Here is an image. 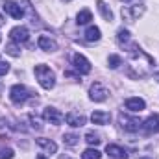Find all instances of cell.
I'll return each instance as SVG.
<instances>
[{
	"mask_svg": "<svg viewBox=\"0 0 159 159\" xmlns=\"http://www.w3.org/2000/svg\"><path fill=\"white\" fill-rule=\"evenodd\" d=\"M124 2H133V0H124Z\"/></svg>",
	"mask_w": 159,
	"mask_h": 159,
	"instance_id": "cell-34",
	"label": "cell"
},
{
	"mask_svg": "<svg viewBox=\"0 0 159 159\" xmlns=\"http://www.w3.org/2000/svg\"><path fill=\"white\" fill-rule=\"evenodd\" d=\"M141 159H150V157H141Z\"/></svg>",
	"mask_w": 159,
	"mask_h": 159,
	"instance_id": "cell-35",
	"label": "cell"
},
{
	"mask_svg": "<svg viewBox=\"0 0 159 159\" xmlns=\"http://www.w3.org/2000/svg\"><path fill=\"white\" fill-rule=\"evenodd\" d=\"M28 98H30V91H28L24 85L17 83V85H13V87L9 89V100H11L13 104L20 106V104H24Z\"/></svg>",
	"mask_w": 159,
	"mask_h": 159,
	"instance_id": "cell-2",
	"label": "cell"
},
{
	"mask_svg": "<svg viewBox=\"0 0 159 159\" xmlns=\"http://www.w3.org/2000/svg\"><path fill=\"white\" fill-rule=\"evenodd\" d=\"M91 120L94 122V124H109V120H111V115L107 113V111H94L93 115H91Z\"/></svg>",
	"mask_w": 159,
	"mask_h": 159,
	"instance_id": "cell-15",
	"label": "cell"
},
{
	"mask_svg": "<svg viewBox=\"0 0 159 159\" xmlns=\"http://www.w3.org/2000/svg\"><path fill=\"white\" fill-rule=\"evenodd\" d=\"M0 159H13V150L11 148H0Z\"/></svg>",
	"mask_w": 159,
	"mask_h": 159,
	"instance_id": "cell-26",
	"label": "cell"
},
{
	"mask_svg": "<svg viewBox=\"0 0 159 159\" xmlns=\"http://www.w3.org/2000/svg\"><path fill=\"white\" fill-rule=\"evenodd\" d=\"M126 107H128L129 111H133V113H141V111L146 107V104H144L143 98H128V100H126Z\"/></svg>",
	"mask_w": 159,
	"mask_h": 159,
	"instance_id": "cell-13",
	"label": "cell"
},
{
	"mask_svg": "<svg viewBox=\"0 0 159 159\" xmlns=\"http://www.w3.org/2000/svg\"><path fill=\"white\" fill-rule=\"evenodd\" d=\"M102 154L96 150V148H87L83 154H81V159H100Z\"/></svg>",
	"mask_w": 159,
	"mask_h": 159,
	"instance_id": "cell-20",
	"label": "cell"
},
{
	"mask_svg": "<svg viewBox=\"0 0 159 159\" xmlns=\"http://www.w3.org/2000/svg\"><path fill=\"white\" fill-rule=\"evenodd\" d=\"M78 135L76 133H65L63 135V143L65 144H69V146H74V144H78Z\"/></svg>",
	"mask_w": 159,
	"mask_h": 159,
	"instance_id": "cell-21",
	"label": "cell"
},
{
	"mask_svg": "<svg viewBox=\"0 0 159 159\" xmlns=\"http://www.w3.org/2000/svg\"><path fill=\"white\" fill-rule=\"evenodd\" d=\"M0 93H2V83H0Z\"/></svg>",
	"mask_w": 159,
	"mask_h": 159,
	"instance_id": "cell-33",
	"label": "cell"
},
{
	"mask_svg": "<svg viewBox=\"0 0 159 159\" xmlns=\"http://www.w3.org/2000/svg\"><path fill=\"white\" fill-rule=\"evenodd\" d=\"M28 119H30V122H32V126H34L35 129H43V126H41V120L37 119V117H34V115H30Z\"/></svg>",
	"mask_w": 159,
	"mask_h": 159,
	"instance_id": "cell-27",
	"label": "cell"
},
{
	"mask_svg": "<svg viewBox=\"0 0 159 159\" xmlns=\"http://www.w3.org/2000/svg\"><path fill=\"white\" fill-rule=\"evenodd\" d=\"M143 128H144V131H146V133L157 131V129H159V117H157V115H152V117H148V119L143 122Z\"/></svg>",
	"mask_w": 159,
	"mask_h": 159,
	"instance_id": "cell-14",
	"label": "cell"
},
{
	"mask_svg": "<svg viewBox=\"0 0 159 159\" xmlns=\"http://www.w3.org/2000/svg\"><path fill=\"white\" fill-rule=\"evenodd\" d=\"M65 120H67V124L72 126V128H81V126H85V117H83L81 113H76V111H70V113L65 117Z\"/></svg>",
	"mask_w": 159,
	"mask_h": 159,
	"instance_id": "cell-10",
	"label": "cell"
},
{
	"mask_svg": "<svg viewBox=\"0 0 159 159\" xmlns=\"http://www.w3.org/2000/svg\"><path fill=\"white\" fill-rule=\"evenodd\" d=\"M98 39H100V28H96V26H89L87 32H85V41L94 43V41H98Z\"/></svg>",
	"mask_w": 159,
	"mask_h": 159,
	"instance_id": "cell-18",
	"label": "cell"
},
{
	"mask_svg": "<svg viewBox=\"0 0 159 159\" xmlns=\"http://www.w3.org/2000/svg\"><path fill=\"white\" fill-rule=\"evenodd\" d=\"M96 4H98V11L102 13V17H104L107 22H111V20H113V11L106 6V2H104V0H98Z\"/></svg>",
	"mask_w": 159,
	"mask_h": 159,
	"instance_id": "cell-17",
	"label": "cell"
},
{
	"mask_svg": "<svg viewBox=\"0 0 159 159\" xmlns=\"http://www.w3.org/2000/svg\"><path fill=\"white\" fill-rule=\"evenodd\" d=\"M9 37L13 43H26L28 37H30V32H28V28H24V26H15L11 32H9Z\"/></svg>",
	"mask_w": 159,
	"mask_h": 159,
	"instance_id": "cell-9",
	"label": "cell"
},
{
	"mask_svg": "<svg viewBox=\"0 0 159 159\" xmlns=\"http://www.w3.org/2000/svg\"><path fill=\"white\" fill-rule=\"evenodd\" d=\"M107 89L100 83V81H94L91 87H89V96H91V100H94V102H104L106 98H107Z\"/></svg>",
	"mask_w": 159,
	"mask_h": 159,
	"instance_id": "cell-4",
	"label": "cell"
},
{
	"mask_svg": "<svg viewBox=\"0 0 159 159\" xmlns=\"http://www.w3.org/2000/svg\"><path fill=\"white\" fill-rule=\"evenodd\" d=\"M107 63H109L111 69H119L120 65H122V59H120V56H115V54H113V56L107 57Z\"/></svg>",
	"mask_w": 159,
	"mask_h": 159,
	"instance_id": "cell-25",
	"label": "cell"
},
{
	"mask_svg": "<svg viewBox=\"0 0 159 159\" xmlns=\"http://www.w3.org/2000/svg\"><path fill=\"white\" fill-rule=\"evenodd\" d=\"M143 13H144V6H143V4H139V6H124V7H122V17H124L128 22L137 20Z\"/></svg>",
	"mask_w": 159,
	"mask_h": 159,
	"instance_id": "cell-3",
	"label": "cell"
},
{
	"mask_svg": "<svg viewBox=\"0 0 159 159\" xmlns=\"http://www.w3.org/2000/svg\"><path fill=\"white\" fill-rule=\"evenodd\" d=\"M117 39H119L120 44L129 43V32H128V30H124V28H120L119 32H117Z\"/></svg>",
	"mask_w": 159,
	"mask_h": 159,
	"instance_id": "cell-24",
	"label": "cell"
},
{
	"mask_svg": "<svg viewBox=\"0 0 159 159\" xmlns=\"http://www.w3.org/2000/svg\"><path fill=\"white\" fill-rule=\"evenodd\" d=\"M2 9L9 15V17H13V19H22V15H24V11H22V7L17 4V2H11V0H7V2H4V6H2Z\"/></svg>",
	"mask_w": 159,
	"mask_h": 159,
	"instance_id": "cell-8",
	"label": "cell"
},
{
	"mask_svg": "<svg viewBox=\"0 0 159 159\" xmlns=\"http://www.w3.org/2000/svg\"><path fill=\"white\" fill-rule=\"evenodd\" d=\"M106 154L113 159H128L126 150L120 148V146H117V144H107V146H106Z\"/></svg>",
	"mask_w": 159,
	"mask_h": 159,
	"instance_id": "cell-11",
	"label": "cell"
},
{
	"mask_svg": "<svg viewBox=\"0 0 159 159\" xmlns=\"http://www.w3.org/2000/svg\"><path fill=\"white\" fill-rule=\"evenodd\" d=\"M37 144L48 154H56V150H57V144L54 141H50V139H43L41 137V139H37Z\"/></svg>",
	"mask_w": 159,
	"mask_h": 159,
	"instance_id": "cell-16",
	"label": "cell"
},
{
	"mask_svg": "<svg viewBox=\"0 0 159 159\" xmlns=\"http://www.w3.org/2000/svg\"><path fill=\"white\" fill-rule=\"evenodd\" d=\"M85 141H87L91 146H96V144H100V139H98V135H96V133H93V131H87V133H85Z\"/></svg>",
	"mask_w": 159,
	"mask_h": 159,
	"instance_id": "cell-23",
	"label": "cell"
},
{
	"mask_svg": "<svg viewBox=\"0 0 159 159\" xmlns=\"http://www.w3.org/2000/svg\"><path fill=\"white\" fill-rule=\"evenodd\" d=\"M9 72V63L6 61H0V76H6Z\"/></svg>",
	"mask_w": 159,
	"mask_h": 159,
	"instance_id": "cell-28",
	"label": "cell"
},
{
	"mask_svg": "<svg viewBox=\"0 0 159 159\" xmlns=\"http://www.w3.org/2000/svg\"><path fill=\"white\" fill-rule=\"evenodd\" d=\"M35 76H37V81L41 83V87L46 89V91H50L56 85V76L46 65H37L35 67Z\"/></svg>",
	"mask_w": 159,
	"mask_h": 159,
	"instance_id": "cell-1",
	"label": "cell"
},
{
	"mask_svg": "<svg viewBox=\"0 0 159 159\" xmlns=\"http://www.w3.org/2000/svg\"><path fill=\"white\" fill-rule=\"evenodd\" d=\"M35 159H46V156H43V154H39V156H37Z\"/></svg>",
	"mask_w": 159,
	"mask_h": 159,
	"instance_id": "cell-31",
	"label": "cell"
},
{
	"mask_svg": "<svg viewBox=\"0 0 159 159\" xmlns=\"http://www.w3.org/2000/svg\"><path fill=\"white\" fill-rule=\"evenodd\" d=\"M43 119L46 120V122H50V124H54V126H59L65 117H63V113L59 111V109H56V107H46L44 111H43Z\"/></svg>",
	"mask_w": 159,
	"mask_h": 159,
	"instance_id": "cell-6",
	"label": "cell"
},
{
	"mask_svg": "<svg viewBox=\"0 0 159 159\" xmlns=\"http://www.w3.org/2000/svg\"><path fill=\"white\" fill-rule=\"evenodd\" d=\"M6 52H7L9 56H13V57H19V56H20V50H19V46H17L15 43L6 44Z\"/></svg>",
	"mask_w": 159,
	"mask_h": 159,
	"instance_id": "cell-22",
	"label": "cell"
},
{
	"mask_svg": "<svg viewBox=\"0 0 159 159\" xmlns=\"http://www.w3.org/2000/svg\"><path fill=\"white\" fill-rule=\"evenodd\" d=\"M2 26H4V17L0 15V28H2Z\"/></svg>",
	"mask_w": 159,
	"mask_h": 159,
	"instance_id": "cell-30",
	"label": "cell"
},
{
	"mask_svg": "<svg viewBox=\"0 0 159 159\" xmlns=\"http://www.w3.org/2000/svg\"><path fill=\"white\" fill-rule=\"evenodd\" d=\"M72 63H74V69L78 70L80 74H89L91 72V63L85 56L81 54H74L72 56Z\"/></svg>",
	"mask_w": 159,
	"mask_h": 159,
	"instance_id": "cell-7",
	"label": "cell"
},
{
	"mask_svg": "<svg viewBox=\"0 0 159 159\" xmlns=\"http://www.w3.org/2000/svg\"><path fill=\"white\" fill-rule=\"evenodd\" d=\"M157 131H159V129H157Z\"/></svg>",
	"mask_w": 159,
	"mask_h": 159,
	"instance_id": "cell-37",
	"label": "cell"
},
{
	"mask_svg": "<svg viewBox=\"0 0 159 159\" xmlns=\"http://www.w3.org/2000/svg\"><path fill=\"white\" fill-rule=\"evenodd\" d=\"M0 41H2V35H0Z\"/></svg>",
	"mask_w": 159,
	"mask_h": 159,
	"instance_id": "cell-36",
	"label": "cell"
},
{
	"mask_svg": "<svg viewBox=\"0 0 159 159\" xmlns=\"http://www.w3.org/2000/svg\"><path fill=\"white\" fill-rule=\"evenodd\" d=\"M154 76H156V80H157V81H159V69H157V70H156V72H154Z\"/></svg>",
	"mask_w": 159,
	"mask_h": 159,
	"instance_id": "cell-29",
	"label": "cell"
},
{
	"mask_svg": "<svg viewBox=\"0 0 159 159\" xmlns=\"http://www.w3.org/2000/svg\"><path fill=\"white\" fill-rule=\"evenodd\" d=\"M89 20H93V13L89 9H81L78 13V17H76V22L78 24H87Z\"/></svg>",
	"mask_w": 159,
	"mask_h": 159,
	"instance_id": "cell-19",
	"label": "cell"
},
{
	"mask_svg": "<svg viewBox=\"0 0 159 159\" xmlns=\"http://www.w3.org/2000/svg\"><path fill=\"white\" fill-rule=\"evenodd\" d=\"M119 122H120V126H122L124 129H128V131H139V129L143 128V122L139 119L128 117V115H124V113L119 115Z\"/></svg>",
	"mask_w": 159,
	"mask_h": 159,
	"instance_id": "cell-5",
	"label": "cell"
},
{
	"mask_svg": "<svg viewBox=\"0 0 159 159\" xmlns=\"http://www.w3.org/2000/svg\"><path fill=\"white\" fill-rule=\"evenodd\" d=\"M59 159H72V157H69V156H61Z\"/></svg>",
	"mask_w": 159,
	"mask_h": 159,
	"instance_id": "cell-32",
	"label": "cell"
},
{
	"mask_svg": "<svg viewBox=\"0 0 159 159\" xmlns=\"http://www.w3.org/2000/svg\"><path fill=\"white\" fill-rule=\"evenodd\" d=\"M37 44H39L41 50H46V52H56L57 50V43L54 39H50V37H46V35H41L37 39Z\"/></svg>",
	"mask_w": 159,
	"mask_h": 159,
	"instance_id": "cell-12",
	"label": "cell"
}]
</instances>
